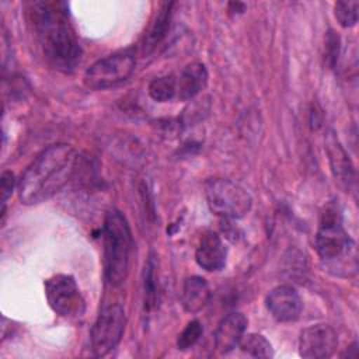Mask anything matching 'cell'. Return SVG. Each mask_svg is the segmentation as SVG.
Listing matches in <instances>:
<instances>
[{"mask_svg":"<svg viewBox=\"0 0 359 359\" xmlns=\"http://www.w3.org/2000/svg\"><path fill=\"white\" fill-rule=\"evenodd\" d=\"M29 21L48 63L65 73L74 70L81 59V46L63 1L28 4Z\"/></svg>","mask_w":359,"mask_h":359,"instance_id":"6da1fadb","label":"cell"},{"mask_svg":"<svg viewBox=\"0 0 359 359\" xmlns=\"http://www.w3.org/2000/svg\"><path fill=\"white\" fill-rule=\"evenodd\" d=\"M74 147L56 143L42 150L25 168L18 184V199L24 205H38L56 195L77 171Z\"/></svg>","mask_w":359,"mask_h":359,"instance_id":"7a4b0ae2","label":"cell"},{"mask_svg":"<svg viewBox=\"0 0 359 359\" xmlns=\"http://www.w3.org/2000/svg\"><path fill=\"white\" fill-rule=\"evenodd\" d=\"M316 250L325 268L337 276L349 278L358 271L355 241L344 229L338 206L328 205L316 233Z\"/></svg>","mask_w":359,"mask_h":359,"instance_id":"3957f363","label":"cell"},{"mask_svg":"<svg viewBox=\"0 0 359 359\" xmlns=\"http://www.w3.org/2000/svg\"><path fill=\"white\" fill-rule=\"evenodd\" d=\"M102 244L105 279L111 286H119L129 272L133 240L126 217L116 209L109 210L104 219Z\"/></svg>","mask_w":359,"mask_h":359,"instance_id":"277c9868","label":"cell"},{"mask_svg":"<svg viewBox=\"0 0 359 359\" xmlns=\"http://www.w3.org/2000/svg\"><path fill=\"white\" fill-rule=\"evenodd\" d=\"M205 196L209 209L223 219H241L252 206L250 192L240 184L226 178H212L205 182Z\"/></svg>","mask_w":359,"mask_h":359,"instance_id":"5b68a950","label":"cell"},{"mask_svg":"<svg viewBox=\"0 0 359 359\" xmlns=\"http://www.w3.org/2000/svg\"><path fill=\"white\" fill-rule=\"evenodd\" d=\"M136 57L132 48L114 52L98 59L84 73V84L90 90H107L128 80L135 70Z\"/></svg>","mask_w":359,"mask_h":359,"instance_id":"8992f818","label":"cell"},{"mask_svg":"<svg viewBox=\"0 0 359 359\" xmlns=\"http://www.w3.org/2000/svg\"><path fill=\"white\" fill-rule=\"evenodd\" d=\"M43 286L48 304L56 314L67 318H76L84 314L86 302L72 275H53L45 280Z\"/></svg>","mask_w":359,"mask_h":359,"instance_id":"52a82bcc","label":"cell"},{"mask_svg":"<svg viewBox=\"0 0 359 359\" xmlns=\"http://www.w3.org/2000/svg\"><path fill=\"white\" fill-rule=\"evenodd\" d=\"M125 310L119 303L101 309L91 328V351L95 356H105L119 344L125 331Z\"/></svg>","mask_w":359,"mask_h":359,"instance_id":"ba28073f","label":"cell"},{"mask_svg":"<svg viewBox=\"0 0 359 359\" xmlns=\"http://www.w3.org/2000/svg\"><path fill=\"white\" fill-rule=\"evenodd\" d=\"M338 346V335L328 324L306 327L299 337V353L307 359H327Z\"/></svg>","mask_w":359,"mask_h":359,"instance_id":"9c48e42d","label":"cell"},{"mask_svg":"<svg viewBox=\"0 0 359 359\" xmlns=\"http://www.w3.org/2000/svg\"><path fill=\"white\" fill-rule=\"evenodd\" d=\"M266 309L279 323H290L299 318L303 303L297 290L289 285L273 287L266 296Z\"/></svg>","mask_w":359,"mask_h":359,"instance_id":"30bf717a","label":"cell"},{"mask_svg":"<svg viewBox=\"0 0 359 359\" xmlns=\"http://www.w3.org/2000/svg\"><path fill=\"white\" fill-rule=\"evenodd\" d=\"M325 150L335 182L348 192L355 182V170L349 156L332 130H328L325 135Z\"/></svg>","mask_w":359,"mask_h":359,"instance_id":"8fae6325","label":"cell"},{"mask_svg":"<svg viewBox=\"0 0 359 359\" xmlns=\"http://www.w3.org/2000/svg\"><path fill=\"white\" fill-rule=\"evenodd\" d=\"M227 248L222 237L215 231H206L196 247L195 259L196 264L209 272L220 271L226 265Z\"/></svg>","mask_w":359,"mask_h":359,"instance_id":"7c38bea8","label":"cell"},{"mask_svg":"<svg viewBox=\"0 0 359 359\" xmlns=\"http://www.w3.org/2000/svg\"><path fill=\"white\" fill-rule=\"evenodd\" d=\"M247 318L241 313H230L222 318L215 332V348L219 353L226 355L240 345L247 330Z\"/></svg>","mask_w":359,"mask_h":359,"instance_id":"4fadbf2b","label":"cell"},{"mask_svg":"<svg viewBox=\"0 0 359 359\" xmlns=\"http://www.w3.org/2000/svg\"><path fill=\"white\" fill-rule=\"evenodd\" d=\"M208 84V70L201 62L187 65L177 77V98L188 101L205 90Z\"/></svg>","mask_w":359,"mask_h":359,"instance_id":"5bb4252c","label":"cell"},{"mask_svg":"<svg viewBox=\"0 0 359 359\" xmlns=\"http://www.w3.org/2000/svg\"><path fill=\"white\" fill-rule=\"evenodd\" d=\"M210 299V289L202 276H188L181 290V304L185 311L194 314L201 311Z\"/></svg>","mask_w":359,"mask_h":359,"instance_id":"9a60e30c","label":"cell"},{"mask_svg":"<svg viewBox=\"0 0 359 359\" xmlns=\"http://www.w3.org/2000/svg\"><path fill=\"white\" fill-rule=\"evenodd\" d=\"M172 7H174L172 1L163 3L158 7V10L154 15V20L150 24L149 31L146 32V36H144V42H143L144 52H147V53L153 52L161 43V41L165 38L168 28H170Z\"/></svg>","mask_w":359,"mask_h":359,"instance_id":"2e32d148","label":"cell"},{"mask_svg":"<svg viewBox=\"0 0 359 359\" xmlns=\"http://www.w3.org/2000/svg\"><path fill=\"white\" fill-rule=\"evenodd\" d=\"M240 348L252 358H272L273 349L271 342L261 334H247L243 335L240 341Z\"/></svg>","mask_w":359,"mask_h":359,"instance_id":"e0dca14e","label":"cell"},{"mask_svg":"<svg viewBox=\"0 0 359 359\" xmlns=\"http://www.w3.org/2000/svg\"><path fill=\"white\" fill-rule=\"evenodd\" d=\"M149 94L154 101L167 102L177 98V79L172 76L156 77L149 84Z\"/></svg>","mask_w":359,"mask_h":359,"instance_id":"ac0fdd59","label":"cell"},{"mask_svg":"<svg viewBox=\"0 0 359 359\" xmlns=\"http://www.w3.org/2000/svg\"><path fill=\"white\" fill-rule=\"evenodd\" d=\"M157 300H158V292H157L156 264H154V258L150 257L144 268V307L147 310H151L153 307H156Z\"/></svg>","mask_w":359,"mask_h":359,"instance_id":"d6986e66","label":"cell"},{"mask_svg":"<svg viewBox=\"0 0 359 359\" xmlns=\"http://www.w3.org/2000/svg\"><path fill=\"white\" fill-rule=\"evenodd\" d=\"M334 13L344 28H351L358 21V1H337Z\"/></svg>","mask_w":359,"mask_h":359,"instance_id":"ffe728a7","label":"cell"},{"mask_svg":"<svg viewBox=\"0 0 359 359\" xmlns=\"http://www.w3.org/2000/svg\"><path fill=\"white\" fill-rule=\"evenodd\" d=\"M203 334V328H202V324L198 321V320H194V321H189L187 324V327L181 331V334L178 335V339H177V346L178 349L181 351H187L189 348H192L198 341L199 338L202 337Z\"/></svg>","mask_w":359,"mask_h":359,"instance_id":"44dd1931","label":"cell"},{"mask_svg":"<svg viewBox=\"0 0 359 359\" xmlns=\"http://www.w3.org/2000/svg\"><path fill=\"white\" fill-rule=\"evenodd\" d=\"M339 52H341V39L335 31L330 29L325 34V42H324V62L330 69H332L337 65Z\"/></svg>","mask_w":359,"mask_h":359,"instance_id":"7402d4cb","label":"cell"},{"mask_svg":"<svg viewBox=\"0 0 359 359\" xmlns=\"http://www.w3.org/2000/svg\"><path fill=\"white\" fill-rule=\"evenodd\" d=\"M14 175L10 171H4L1 175V194H3V215H4V209H6V202L10 196V194L13 192L14 188Z\"/></svg>","mask_w":359,"mask_h":359,"instance_id":"603a6c76","label":"cell"}]
</instances>
